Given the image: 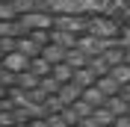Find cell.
Here are the masks:
<instances>
[{
    "label": "cell",
    "mask_w": 130,
    "mask_h": 127,
    "mask_svg": "<svg viewBox=\"0 0 130 127\" xmlns=\"http://www.w3.org/2000/svg\"><path fill=\"white\" fill-rule=\"evenodd\" d=\"M27 62H30V59L15 50V53H6L0 59V68H3V71H12V74H21V71H27Z\"/></svg>",
    "instance_id": "1"
},
{
    "label": "cell",
    "mask_w": 130,
    "mask_h": 127,
    "mask_svg": "<svg viewBox=\"0 0 130 127\" xmlns=\"http://www.w3.org/2000/svg\"><path fill=\"white\" fill-rule=\"evenodd\" d=\"M80 92H83L80 86H74V83H62L59 92H56V101L62 103V106H71L74 101H80Z\"/></svg>",
    "instance_id": "2"
},
{
    "label": "cell",
    "mask_w": 130,
    "mask_h": 127,
    "mask_svg": "<svg viewBox=\"0 0 130 127\" xmlns=\"http://www.w3.org/2000/svg\"><path fill=\"white\" fill-rule=\"evenodd\" d=\"M104 109H106V112H112L115 118H118V115H127L130 103L124 101L121 95H109V98H106V101H104Z\"/></svg>",
    "instance_id": "3"
},
{
    "label": "cell",
    "mask_w": 130,
    "mask_h": 127,
    "mask_svg": "<svg viewBox=\"0 0 130 127\" xmlns=\"http://www.w3.org/2000/svg\"><path fill=\"white\" fill-rule=\"evenodd\" d=\"M98 56H101V62L106 65V74H109V68L124 62V47L118 44V47H109V50H104V53H98Z\"/></svg>",
    "instance_id": "4"
},
{
    "label": "cell",
    "mask_w": 130,
    "mask_h": 127,
    "mask_svg": "<svg viewBox=\"0 0 130 127\" xmlns=\"http://www.w3.org/2000/svg\"><path fill=\"white\" fill-rule=\"evenodd\" d=\"M95 89H98V92H101L104 98H109V95H118V92H121V89H118V83H115V80L109 77V74L98 77V80H95Z\"/></svg>",
    "instance_id": "5"
},
{
    "label": "cell",
    "mask_w": 130,
    "mask_h": 127,
    "mask_svg": "<svg viewBox=\"0 0 130 127\" xmlns=\"http://www.w3.org/2000/svg\"><path fill=\"white\" fill-rule=\"evenodd\" d=\"M95 74L89 71V65H86V68H77V71L71 74V83L74 86H80V89H89V86H95Z\"/></svg>",
    "instance_id": "6"
},
{
    "label": "cell",
    "mask_w": 130,
    "mask_h": 127,
    "mask_svg": "<svg viewBox=\"0 0 130 127\" xmlns=\"http://www.w3.org/2000/svg\"><path fill=\"white\" fill-rule=\"evenodd\" d=\"M80 101H83V103H89L92 109H98V106H104V101H106V98L101 95L95 86H89V89H83V92H80Z\"/></svg>",
    "instance_id": "7"
},
{
    "label": "cell",
    "mask_w": 130,
    "mask_h": 127,
    "mask_svg": "<svg viewBox=\"0 0 130 127\" xmlns=\"http://www.w3.org/2000/svg\"><path fill=\"white\" fill-rule=\"evenodd\" d=\"M50 68H53V65H47L41 56H32L30 62H27V71H30L32 77H47V74H50Z\"/></svg>",
    "instance_id": "8"
},
{
    "label": "cell",
    "mask_w": 130,
    "mask_h": 127,
    "mask_svg": "<svg viewBox=\"0 0 130 127\" xmlns=\"http://www.w3.org/2000/svg\"><path fill=\"white\" fill-rule=\"evenodd\" d=\"M109 77L118 83V89L127 86V83H130V65H127V62H121V65H115V68H109Z\"/></svg>",
    "instance_id": "9"
},
{
    "label": "cell",
    "mask_w": 130,
    "mask_h": 127,
    "mask_svg": "<svg viewBox=\"0 0 130 127\" xmlns=\"http://www.w3.org/2000/svg\"><path fill=\"white\" fill-rule=\"evenodd\" d=\"M36 89H41V92H44V95L50 98V95H56V92H59V83H56V80H53V77L47 74V77H39Z\"/></svg>",
    "instance_id": "10"
},
{
    "label": "cell",
    "mask_w": 130,
    "mask_h": 127,
    "mask_svg": "<svg viewBox=\"0 0 130 127\" xmlns=\"http://www.w3.org/2000/svg\"><path fill=\"white\" fill-rule=\"evenodd\" d=\"M77 124H80V127H101V124H98L95 118H92V115H86V118H80Z\"/></svg>",
    "instance_id": "11"
},
{
    "label": "cell",
    "mask_w": 130,
    "mask_h": 127,
    "mask_svg": "<svg viewBox=\"0 0 130 127\" xmlns=\"http://www.w3.org/2000/svg\"><path fill=\"white\" fill-rule=\"evenodd\" d=\"M112 127H130V115H118L112 121Z\"/></svg>",
    "instance_id": "12"
},
{
    "label": "cell",
    "mask_w": 130,
    "mask_h": 127,
    "mask_svg": "<svg viewBox=\"0 0 130 127\" xmlns=\"http://www.w3.org/2000/svg\"><path fill=\"white\" fill-rule=\"evenodd\" d=\"M118 95H121V98H124V101H127V103H130V83H127V86H121V92H118Z\"/></svg>",
    "instance_id": "13"
},
{
    "label": "cell",
    "mask_w": 130,
    "mask_h": 127,
    "mask_svg": "<svg viewBox=\"0 0 130 127\" xmlns=\"http://www.w3.org/2000/svg\"><path fill=\"white\" fill-rule=\"evenodd\" d=\"M12 127H30V124H27V121H21V124H12Z\"/></svg>",
    "instance_id": "14"
},
{
    "label": "cell",
    "mask_w": 130,
    "mask_h": 127,
    "mask_svg": "<svg viewBox=\"0 0 130 127\" xmlns=\"http://www.w3.org/2000/svg\"><path fill=\"white\" fill-rule=\"evenodd\" d=\"M71 127H80V124H71Z\"/></svg>",
    "instance_id": "15"
},
{
    "label": "cell",
    "mask_w": 130,
    "mask_h": 127,
    "mask_svg": "<svg viewBox=\"0 0 130 127\" xmlns=\"http://www.w3.org/2000/svg\"><path fill=\"white\" fill-rule=\"evenodd\" d=\"M106 127H112V124H106Z\"/></svg>",
    "instance_id": "16"
},
{
    "label": "cell",
    "mask_w": 130,
    "mask_h": 127,
    "mask_svg": "<svg viewBox=\"0 0 130 127\" xmlns=\"http://www.w3.org/2000/svg\"><path fill=\"white\" fill-rule=\"evenodd\" d=\"M127 115H130V109H127Z\"/></svg>",
    "instance_id": "17"
}]
</instances>
